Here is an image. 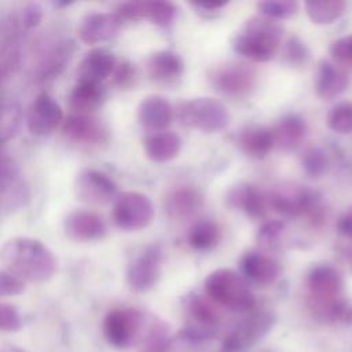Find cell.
<instances>
[{
  "instance_id": "obj_30",
  "label": "cell",
  "mask_w": 352,
  "mask_h": 352,
  "mask_svg": "<svg viewBox=\"0 0 352 352\" xmlns=\"http://www.w3.org/2000/svg\"><path fill=\"white\" fill-rule=\"evenodd\" d=\"M73 54V45L69 41L56 43L44 56L37 69V78L41 81L55 78L67 67V63Z\"/></svg>"
},
{
  "instance_id": "obj_7",
  "label": "cell",
  "mask_w": 352,
  "mask_h": 352,
  "mask_svg": "<svg viewBox=\"0 0 352 352\" xmlns=\"http://www.w3.org/2000/svg\"><path fill=\"white\" fill-rule=\"evenodd\" d=\"M209 81L217 92L228 98L242 99L256 88L257 73L246 63L230 62L213 67L209 73Z\"/></svg>"
},
{
  "instance_id": "obj_35",
  "label": "cell",
  "mask_w": 352,
  "mask_h": 352,
  "mask_svg": "<svg viewBox=\"0 0 352 352\" xmlns=\"http://www.w3.org/2000/svg\"><path fill=\"white\" fill-rule=\"evenodd\" d=\"M172 338L168 326L162 322L153 323L147 331L144 346L140 352H170Z\"/></svg>"
},
{
  "instance_id": "obj_44",
  "label": "cell",
  "mask_w": 352,
  "mask_h": 352,
  "mask_svg": "<svg viewBox=\"0 0 352 352\" xmlns=\"http://www.w3.org/2000/svg\"><path fill=\"white\" fill-rule=\"evenodd\" d=\"M43 14H44L43 7L38 3H36V1L26 3L21 10L19 23L25 29H34L40 25L41 19H43Z\"/></svg>"
},
{
  "instance_id": "obj_21",
  "label": "cell",
  "mask_w": 352,
  "mask_h": 352,
  "mask_svg": "<svg viewBox=\"0 0 352 352\" xmlns=\"http://www.w3.org/2000/svg\"><path fill=\"white\" fill-rule=\"evenodd\" d=\"M226 202L230 208L242 210L252 219H261L270 206L268 195H265L257 186L250 183H239L230 187Z\"/></svg>"
},
{
  "instance_id": "obj_41",
  "label": "cell",
  "mask_w": 352,
  "mask_h": 352,
  "mask_svg": "<svg viewBox=\"0 0 352 352\" xmlns=\"http://www.w3.org/2000/svg\"><path fill=\"white\" fill-rule=\"evenodd\" d=\"M113 80L120 89H129L135 87L138 80L136 67L129 60L118 62L113 73Z\"/></svg>"
},
{
  "instance_id": "obj_20",
  "label": "cell",
  "mask_w": 352,
  "mask_h": 352,
  "mask_svg": "<svg viewBox=\"0 0 352 352\" xmlns=\"http://www.w3.org/2000/svg\"><path fill=\"white\" fill-rule=\"evenodd\" d=\"M63 231L73 241L91 242L104 236L106 224L99 214L91 210H74L65 217Z\"/></svg>"
},
{
  "instance_id": "obj_40",
  "label": "cell",
  "mask_w": 352,
  "mask_h": 352,
  "mask_svg": "<svg viewBox=\"0 0 352 352\" xmlns=\"http://www.w3.org/2000/svg\"><path fill=\"white\" fill-rule=\"evenodd\" d=\"M301 162H302V168H304L305 173L311 177L322 176L326 172L327 166H329L326 153L320 148L307 150L302 155Z\"/></svg>"
},
{
  "instance_id": "obj_27",
  "label": "cell",
  "mask_w": 352,
  "mask_h": 352,
  "mask_svg": "<svg viewBox=\"0 0 352 352\" xmlns=\"http://www.w3.org/2000/svg\"><path fill=\"white\" fill-rule=\"evenodd\" d=\"M106 99V91L102 84L77 82L69 94V107L74 114L92 116Z\"/></svg>"
},
{
  "instance_id": "obj_37",
  "label": "cell",
  "mask_w": 352,
  "mask_h": 352,
  "mask_svg": "<svg viewBox=\"0 0 352 352\" xmlns=\"http://www.w3.org/2000/svg\"><path fill=\"white\" fill-rule=\"evenodd\" d=\"M318 316L330 323L352 326V301L338 298L330 305H327L322 312H319Z\"/></svg>"
},
{
  "instance_id": "obj_23",
  "label": "cell",
  "mask_w": 352,
  "mask_h": 352,
  "mask_svg": "<svg viewBox=\"0 0 352 352\" xmlns=\"http://www.w3.org/2000/svg\"><path fill=\"white\" fill-rule=\"evenodd\" d=\"M148 77L165 87L176 85L184 73V63L182 58L169 50H161L150 55L146 63Z\"/></svg>"
},
{
  "instance_id": "obj_12",
  "label": "cell",
  "mask_w": 352,
  "mask_h": 352,
  "mask_svg": "<svg viewBox=\"0 0 352 352\" xmlns=\"http://www.w3.org/2000/svg\"><path fill=\"white\" fill-rule=\"evenodd\" d=\"M162 252L157 245L144 248L126 268V283L136 293L151 290L161 275Z\"/></svg>"
},
{
  "instance_id": "obj_16",
  "label": "cell",
  "mask_w": 352,
  "mask_h": 352,
  "mask_svg": "<svg viewBox=\"0 0 352 352\" xmlns=\"http://www.w3.org/2000/svg\"><path fill=\"white\" fill-rule=\"evenodd\" d=\"M122 25V19L116 12L91 11L85 14L78 26L77 36L85 44H98L113 40Z\"/></svg>"
},
{
  "instance_id": "obj_32",
  "label": "cell",
  "mask_w": 352,
  "mask_h": 352,
  "mask_svg": "<svg viewBox=\"0 0 352 352\" xmlns=\"http://www.w3.org/2000/svg\"><path fill=\"white\" fill-rule=\"evenodd\" d=\"M221 238V230L213 220L204 219L197 221L188 231V245L199 252H208L214 249Z\"/></svg>"
},
{
  "instance_id": "obj_43",
  "label": "cell",
  "mask_w": 352,
  "mask_h": 352,
  "mask_svg": "<svg viewBox=\"0 0 352 352\" xmlns=\"http://www.w3.org/2000/svg\"><path fill=\"white\" fill-rule=\"evenodd\" d=\"M26 285L25 280L7 270L0 271V296L1 297H11L19 296L25 292Z\"/></svg>"
},
{
  "instance_id": "obj_49",
  "label": "cell",
  "mask_w": 352,
  "mask_h": 352,
  "mask_svg": "<svg viewBox=\"0 0 352 352\" xmlns=\"http://www.w3.org/2000/svg\"><path fill=\"white\" fill-rule=\"evenodd\" d=\"M0 352H26V351L14 344H3L0 348Z\"/></svg>"
},
{
  "instance_id": "obj_9",
  "label": "cell",
  "mask_w": 352,
  "mask_h": 352,
  "mask_svg": "<svg viewBox=\"0 0 352 352\" xmlns=\"http://www.w3.org/2000/svg\"><path fill=\"white\" fill-rule=\"evenodd\" d=\"M30 199V188L22 177L15 160L4 150L0 161V208L1 213L10 214L22 209Z\"/></svg>"
},
{
  "instance_id": "obj_45",
  "label": "cell",
  "mask_w": 352,
  "mask_h": 352,
  "mask_svg": "<svg viewBox=\"0 0 352 352\" xmlns=\"http://www.w3.org/2000/svg\"><path fill=\"white\" fill-rule=\"evenodd\" d=\"M282 232H283V223L282 221H278V220L267 221L258 230L256 239L260 245L268 246V245L275 243L279 239Z\"/></svg>"
},
{
  "instance_id": "obj_47",
  "label": "cell",
  "mask_w": 352,
  "mask_h": 352,
  "mask_svg": "<svg viewBox=\"0 0 352 352\" xmlns=\"http://www.w3.org/2000/svg\"><path fill=\"white\" fill-rule=\"evenodd\" d=\"M227 4H228V1H198V3H191V6L197 10V12H199L205 16H210L212 14H217Z\"/></svg>"
},
{
  "instance_id": "obj_28",
  "label": "cell",
  "mask_w": 352,
  "mask_h": 352,
  "mask_svg": "<svg viewBox=\"0 0 352 352\" xmlns=\"http://www.w3.org/2000/svg\"><path fill=\"white\" fill-rule=\"evenodd\" d=\"M143 147L148 160L161 164L173 160L179 154L182 139L170 131L153 132L146 136Z\"/></svg>"
},
{
  "instance_id": "obj_13",
  "label": "cell",
  "mask_w": 352,
  "mask_h": 352,
  "mask_svg": "<svg viewBox=\"0 0 352 352\" xmlns=\"http://www.w3.org/2000/svg\"><path fill=\"white\" fill-rule=\"evenodd\" d=\"M74 194L78 201L89 205H104L118 197L114 180L96 169H84L76 176Z\"/></svg>"
},
{
  "instance_id": "obj_22",
  "label": "cell",
  "mask_w": 352,
  "mask_h": 352,
  "mask_svg": "<svg viewBox=\"0 0 352 352\" xmlns=\"http://www.w3.org/2000/svg\"><path fill=\"white\" fill-rule=\"evenodd\" d=\"M241 275L258 286L272 285L280 275V265L272 257L257 252H246L239 260Z\"/></svg>"
},
{
  "instance_id": "obj_6",
  "label": "cell",
  "mask_w": 352,
  "mask_h": 352,
  "mask_svg": "<svg viewBox=\"0 0 352 352\" xmlns=\"http://www.w3.org/2000/svg\"><path fill=\"white\" fill-rule=\"evenodd\" d=\"M275 316L270 311H256L245 316L224 338L221 352H248L272 330Z\"/></svg>"
},
{
  "instance_id": "obj_42",
  "label": "cell",
  "mask_w": 352,
  "mask_h": 352,
  "mask_svg": "<svg viewBox=\"0 0 352 352\" xmlns=\"http://www.w3.org/2000/svg\"><path fill=\"white\" fill-rule=\"evenodd\" d=\"M22 319L19 311L7 302L0 304V329L4 333H15L21 330Z\"/></svg>"
},
{
  "instance_id": "obj_46",
  "label": "cell",
  "mask_w": 352,
  "mask_h": 352,
  "mask_svg": "<svg viewBox=\"0 0 352 352\" xmlns=\"http://www.w3.org/2000/svg\"><path fill=\"white\" fill-rule=\"evenodd\" d=\"M329 51L333 55V58L338 60L352 62V34L334 40L330 44Z\"/></svg>"
},
{
  "instance_id": "obj_24",
  "label": "cell",
  "mask_w": 352,
  "mask_h": 352,
  "mask_svg": "<svg viewBox=\"0 0 352 352\" xmlns=\"http://www.w3.org/2000/svg\"><path fill=\"white\" fill-rule=\"evenodd\" d=\"M173 114V106L168 99L160 95H150L139 103L136 118L143 128L160 132L170 125Z\"/></svg>"
},
{
  "instance_id": "obj_5",
  "label": "cell",
  "mask_w": 352,
  "mask_h": 352,
  "mask_svg": "<svg viewBox=\"0 0 352 352\" xmlns=\"http://www.w3.org/2000/svg\"><path fill=\"white\" fill-rule=\"evenodd\" d=\"M179 120L184 126L214 133L228 126L230 113L220 100L202 96L184 102L179 109Z\"/></svg>"
},
{
  "instance_id": "obj_4",
  "label": "cell",
  "mask_w": 352,
  "mask_h": 352,
  "mask_svg": "<svg viewBox=\"0 0 352 352\" xmlns=\"http://www.w3.org/2000/svg\"><path fill=\"white\" fill-rule=\"evenodd\" d=\"M216 305L208 296H187L184 302L187 323L179 331V337L190 342H202L213 338L220 324V312Z\"/></svg>"
},
{
  "instance_id": "obj_18",
  "label": "cell",
  "mask_w": 352,
  "mask_h": 352,
  "mask_svg": "<svg viewBox=\"0 0 352 352\" xmlns=\"http://www.w3.org/2000/svg\"><path fill=\"white\" fill-rule=\"evenodd\" d=\"M63 135L80 144L96 146L107 140V128L95 117L85 114H69L62 122Z\"/></svg>"
},
{
  "instance_id": "obj_3",
  "label": "cell",
  "mask_w": 352,
  "mask_h": 352,
  "mask_svg": "<svg viewBox=\"0 0 352 352\" xmlns=\"http://www.w3.org/2000/svg\"><path fill=\"white\" fill-rule=\"evenodd\" d=\"M204 289L213 302L234 312H250L256 305V297L246 279L230 268L210 272Z\"/></svg>"
},
{
  "instance_id": "obj_10",
  "label": "cell",
  "mask_w": 352,
  "mask_h": 352,
  "mask_svg": "<svg viewBox=\"0 0 352 352\" xmlns=\"http://www.w3.org/2000/svg\"><path fill=\"white\" fill-rule=\"evenodd\" d=\"M143 314L133 308H116L107 312L103 320L106 342L116 349L131 346L143 329Z\"/></svg>"
},
{
  "instance_id": "obj_29",
  "label": "cell",
  "mask_w": 352,
  "mask_h": 352,
  "mask_svg": "<svg viewBox=\"0 0 352 352\" xmlns=\"http://www.w3.org/2000/svg\"><path fill=\"white\" fill-rule=\"evenodd\" d=\"M348 85L346 76L330 62H320L315 78L316 95L322 99H333Z\"/></svg>"
},
{
  "instance_id": "obj_48",
  "label": "cell",
  "mask_w": 352,
  "mask_h": 352,
  "mask_svg": "<svg viewBox=\"0 0 352 352\" xmlns=\"http://www.w3.org/2000/svg\"><path fill=\"white\" fill-rule=\"evenodd\" d=\"M337 228L344 236L352 239V209L340 217L337 223Z\"/></svg>"
},
{
  "instance_id": "obj_31",
  "label": "cell",
  "mask_w": 352,
  "mask_h": 352,
  "mask_svg": "<svg viewBox=\"0 0 352 352\" xmlns=\"http://www.w3.org/2000/svg\"><path fill=\"white\" fill-rule=\"evenodd\" d=\"M274 132L275 142L282 150H294L302 142L307 132V126L301 117L289 114L279 121Z\"/></svg>"
},
{
  "instance_id": "obj_15",
  "label": "cell",
  "mask_w": 352,
  "mask_h": 352,
  "mask_svg": "<svg viewBox=\"0 0 352 352\" xmlns=\"http://www.w3.org/2000/svg\"><path fill=\"white\" fill-rule=\"evenodd\" d=\"M270 206L283 216H300L308 213L315 206V195L302 186L283 183L272 188L268 194Z\"/></svg>"
},
{
  "instance_id": "obj_19",
  "label": "cell",
  "mask_w": 352,
  "mask_h": 352,
  "mask_svg": "<svg viewBox=\"0 0 352 352\" xmlns=\"http://www.w3.org/2000/svg\"><path fill=\"white\" fill-rule=\"evenodd\" d=\"M117 66L116 56L107 48H92L88 51L77 66L78 82L102 84L107 77L113 76Z\"/></svg>"
},
{
  "instance_id": "obj_26",
  "label": "cell",
  "mask_w": 352,
  "mask_h": 352,
  "mask_svg": "<svg viewBox=\"0 0 352 352\" xmlns=\"http://www.w3.org/2000/svg\"><path fill=\"white\" fill-rule=\"evenodd\" d=\"M236 142L246 155L258 160L267 157L276 144L274 129L264 125H249L243 128L239 132Z\"/></svg>"
},
{
  "instance_id": "obj_36",
  "label": "cell",
  "mask_w": 352,
  "mask_h": 352,
  "mask_svg": "<svg viewBox=\"0 0 352 352\" xmlns=\"http://www.w3.org/2000/svg\"><path fill=\"white\" fill-rule=\"evenodd\" d=\"M326 121L327 126L337 133H352V103L341 102L333 106Z\"/></svg>"
},
{
  "instance_id": "obj_33",
  "label": "cell",
  "mask_w": 352,
  "mask_h": 352,
  "mask_svg": "<svg viewBox=\"0 0 352 352\" xmlns=\"http://www.w3.org/2000/svg\"><path fill=\"white\" fill-rule=\"evenodd\" d=\"M305 12L316 25H327L337 21L345 10L341 0H309L304 3Z\"/></svg>"
},
{
  "instance_id": "obj_1",
  "label": "cell",
  "mask_w": 352,
  "mask_h": 352,
  "mask_svg": "<svg viewBox=\"0 0 352 352\" xmlns=\"http://www.w3.org/2000/svg\"><path fill=\"white\" fill-rule=\"evenodd\" d=\"M4 270L30 282H45L56 271V258L40 239L14 236L1 248Z\"/></svg>"
},
{
  "instance_id": "obj_2",
  "label": "cell",
  "mask_w": 352,
  "mask_h": 352,
  "mask_svg": "<svg viewBox=\"0 0 352 352\" xmlns=\"http://www.w3.org/2000/svg\"><path fill=\"white\" fill-rule=\"evenodd\" d=\"M283 36L279 22L264 15L245 21L242 30L232 38L234 51L253 62H267L274 58Z\"/></svg>"
},
{
  "instance_id": "obj_17",
  "label": "cell",
  "mask_w": 352,
  "mask_h": 352,
  "mask_svg": "<svg viewBox=\"0 0 352 352\" xmlns=\"http://www.w3.org/2000/svg\"><path fill=\"white\" fill-rule=\"evenodd\" d=\"M63 122V111L59 103L48 94H40L30 104L26 124L34 136H47Z\"/></svg>"
},
{
  "instance_id": "obj_11",
  "label": "cell",
  "mask_w": 352,
  "mask_h": 352,
  "mask_svg": "<svg viewBox=\"0 0 352 352\" xmlns=\"http://www.w3.org/2000/svg\"><path fill=\"white\" fill-rule=\"evenodd\" d=\"M344 280L341 274L331 265L314 267L307 276V287L312 300L314 312L319 314L327 305L340 298Z\"/></svg>"
},
{
  "instance_id": "obj_38",
  "label": "cell",
  "mask_w": 352,
  "mask_h": 352,
  "mask_svg": "<svg viewBox=\"0 0 352 352\" xmlns=\"http://www.w3.org/2000/svg\"><path fill=\"white\" fill-rule=\"evenodd\" d=\"M256 6L261 15L274 21L287 19L293 16L298 8V4L293 0H264L258 1Z\"/></svg>"
},
{
  "instance_id": "obj_14",
  "label": "cell",
  "mask_w": 352,
  "mask_h": 352,
  "mask_svg": "<svg viewBox=\"0 0 352 352\" xmlns=\"http://www.w3.org/2000/svg\"><path fill=\"white\" fill-rule=\"evenodd\" d=\"M116 14L122 21L147 19L158 26H168L177 16V7L165 0H133L118 4Z\"/></svg>"
},
{
  "instance_id": "obj_8",
  "label": "cell",
  "mask_w": 352,
  "mask_h": 352,
  "mask_svg": "<svg viewBox=\"0 0 352 352\" xmlns=\"http://www.w3.org/2000/svg\"><path fill=\"white\" fill-rule=\"evenodd\" d=\"M154 206L151 199L138 191H124L118 194L113 205V220L116 226L125 231L143 230L153 221Z\"/></svg>"
},
{
  "instance_id": "obj_39",
  "label": "cell",
  "mask_w": 352,
  "mask_h": 352,
  "mask_svg": "<svg viewBox=\"0 0 352 352\" xmlns=\"http://www.w3.org/2000/svg\"><path fill=\"white\" fill-rule=\"evenodd\" d=\"M308 56H309V51L305 43L301 41L298 37L293 36L286 41L282 52V59L286 65L293 67L302 66L307 62Z\"/></svg>"
},
{
  "instance_id": "obj_25",
  "label": "cell",
  "mask_w": 352,
  "mask_h": 352,
  "mask_svg": "<svg viewBox=\"0 0 352 352\" xmlns=\"http://www.w3.org/2000/svg\"><path fill=\"white\" fill-rule=\"evenodd\" d=\"M204 204L202 194L191 186H177L170 190L164 201L166 214L173 220L192 217Z\"/></svg>"
},
{
  "instance_id": "obj_34",
  "label": "cell",
  "mask_w": 352,
  "mask_h": 352,
  "mask_svg": "<svg viewBox=\"0 0 352 352\" xmlns=\"http://www.w3.org/2000/svg\"><path fill=\"white\" fill-rule=\"evenodd\" d=\"M23 114L21 106L14 100H3L1 103V142L3 144L14 139L21 129Z\"/></svg>"
}]
</instances>
